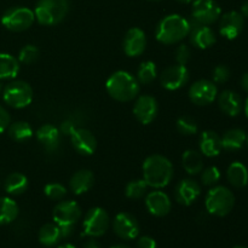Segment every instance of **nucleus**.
<instances>
[{"label":"nucleus","mask_w":248,"mask_h":248,"mask_svg":"<svg viewBox=\"0 0 248 248\" xmlns=\"http://www.w3.org/2000/svg\"><path fill=\"white\" fill-rule=\"evenodd\" d=\"M241 15L244 17H246V18H248V1L245 2V4L241 6Z\"/></svg>","instance_id":"49530a36"},{"label":"nucleus","mask_w":248,"mask_h":248,"mask_svg":"<svg viewBox=\"0 0 248 248\" xmlns=\"http://www.w3.org/2000/svg\"><path fill=\"white\" fill-rule=\"evenodd\" d=\"M202 173H201V182H202L205 186H215L218 183V181L220 179V172L217 167L211 166L207 167L206 170H202Z\"/></svg>","instance_id":"4c0bfd02"},{"label":"nucleus","mask_w":248,"mask_h":248,"mask_svg":"<svg viewBox=\"0 0 248 248\" xmlns=\"http://www.w3.org/2000/svg\"><path fill=\"white\" fill-rule=\"evenodd\" d=\"M9 136L16 142H26L33 136V128L26 121H17L9 126Z\"/></svg>","instance_id":"2f4dec72"},{"label":"nucleus","mask_w":248,"mask_h":248,"mask_svg":"<svg viewBox=\"0 0 248 248\" xmlns=\"http://www.w3.org/2000/svg\"><path fill=\"white\" fill-rule=\"evenodd\" d=\"M245 114H246V116H247V119H248V98H247V101H246V104H245Z\"/></svg>","instance_id":"8fccbe9b"},{"label":"nucleus","mask_w":248,"mask_h":248,"mask_svg":"<svg viewBox=\"0 0 248 248\" xmlns=\"http://www.w3.org/2000/svg\"><path fill=\"white\" fill-rule=\"evenodd\" d=\"M94 184V176L90 170H80L75 172L69 182L70 190L75 195H81L87 193Z\"/></svg>","instance_id":"b1692460"},{"label":"nucleus","mask_w":248,"mask_h":248,"mask_svg":"<svg viewBox=\"0 0 248 248\" xmlns=\"http://www.w3.org/2000/svg\"><path fill=\"white\" fill-rule=\"evenodd\" d=\"M10 126V115L5 108L0 106V133L7 130Z\"/></svg>","instance_id":"a19ab883"},{"label":"nucleus","mask_w":248,"mask_h":248,"mask_svg":"<svg viewBox=\"0 0 248 248\" xmlns=\"http://www.w3.org/2000/svg\"><path fill=\"white\" fill-rule=\"evenodd\" d=\"M36 137L47 152H53V150L57 149L61 142L60 128L51 125V124H45L38 128Z\"/></svg>","instance_id":"412c9836"},{"label":"nucleus","mask_w":248,"mask_h":248,"mask_svg":"<svg viewBox=\"0 0 248 248\" xmlns=\"http://www.w3.org/2000/svg\"><path fill=\"white\" fill-rule=\"evenodd\" d=\"M227 178L232 186L237 189L245 188L248 184V170L244 164L235 161L228 167Z\"/></svg>","instance_id":"393cba45"},{"label":"nucleus","mask_w":248,"mask_h":248,"mask_svg":"<svg viewBox=\"0 0 248 248\" xmlns=\"http://www.w3.org/2000/svg\"><path fill=\"white\" fill-rule=\"evenodd\" d=\"M39 58V50L34 45H26L18 55V61L23 64H33Z\"/></svg>","instance_id":"e433bc0d"},{"label":"nucleus","mask_w":248,"mask_h":248,"mask_svg":"<svg viewBox=\"0 0 248 248\" xmlns=\"http://www.w3.org/2000/svg\"><path fill=\"white\" fill-rule=\"evenodd\" d=\"M177 130L184 136H191V135H195L199 130V126L198 123L194 118L188 115H184L181 116L177 121Z\"/></svg>","instance_id":"f704fd0d"},{"label":"nucleus","mask_w":248,"mask_h":248,"mask_svg":"<svg viewBox=\"0 0 248 248\" xmlns=\"http://www.w3.org/2000/svg\"><path fill=\"white\" fill-rule=\"evenodd\" d=\"M245 26V17L241 12L230 11L223 15L219 23V31L224 38L234 40L241 34Z\"/></svg>","instance_id":"dca6fc26"},{"label":"nucleus","mask_w":248,"mask_h":248,"mask_svg":"<svg viewBox=\"0 0 248 248\" xmlns=\"http://www.w3.org/2000/svg\"><path fill=\"white\" fill-rule=\"evenodd\" d=\"M247 140H248V137H247Z\"/></svg>","instance_id":"5fc2aeb1"},{"label":"nucleus","mask_w":248,"mask_h":248,"mask_svg":"<svg viewBox=\"0 0 248 248\" xmlns=\"http://www.w3.org/2000/svg\"><path fill=\"white\" fill-rule=\"evenodd\" d=\"M157 75L156 65L154 62L145 61L140 65L137 72V80L142 85H149L155 80Z\"/></svg>","instance_id":"473e14b6"},{"label":"nucleus","mask_w":248,"mask_h":248,"mask_svg":"<svg viewBox=\"0 0 248 248\" xmlns=\"http://www.w3.org/2000/svg\"><path fill=\"white\" fill-rule=\"evenodd\" d=\"M72 145L79 154L92 155L97 148V140L86 128H75L70 135Z\"/></svg>","instance_id":"a211bd4d"},{"label":"nucleus","mask_w":248,"mask_h":248,"mask_svg":"<svg viewBox=\"0 0 248 248\" xmlns=\"http://www.w3.org/2000/svg\"><path fill=\"white\" fill-rule=\"evenodd\" d=\"M217 94L218 89L215 82L205 79L194 82L189 90V97H190L191 102L198 106L211 104L217 98Z\"/></svg>","instance_id":"9b49d317"},{"label":"nucleus","mask_w":248,"mask_h":248,"mask_svg":"<svg viewBox=\"0 0 248 248\" xmlns=\"http://www.w3.org/2000/svg\"><path fill=\"white\" fill-rule=\"evenodd\" d=\"M222 138L215 131H205L200 138L201 154L207 157L218 156L222 152Z\"/></svg>","instance_id":"5701e85b"},{"label":"nucleus","mask_w":248,"mask_h":248,"mask_svg":"<svg viewBox=\"0 0 248 248\" xmlns=\"http://www.w3.org/2000/svg\"><path fill=\"white\" fill-rule=\"evenodd\" d=\"M189 80V72L186 69V65H172V67L166 68L162 72L161 77H160V81H161L162 87L170 91H174L188 82Z\"/></svg>","instance_id":"f8f14e48"},{"label":"nucleus","mask_w":248,"mask_h":248,"mask_svg":"<svg viewBox=\"0 0 248 248\" xmlns=\"http://www.w3.org/2000/svg\"><path fill=\"white\" fill-rule=\"evenodd\" d=\"M212 78L213 81H215L216 84H224V82H227L230 78L229 68H228L227 65H218V67H216L215 70H213Z\"/></svg>","instance_id":"58836bf2"},{"label":"nucleus","mask_w":248,"mask_h":248,"mask_svg":"<svg viewBox=\"0 0 248 248\" xmlns=\"http://www.w3.org/2000/svg\"><path fill=\"white\" fill-rule=\"evenodd\" d=\"M189 24H190L189 35H190V41L194 46L205 50V48L215 45L217 39H216L215 33L210 27L199 23L193 18H191V21H189Z\"/></svg>","instance_id":"2eb2a0df"},{"label":"nucleus","mask_w":248,"mask_h":248,"mask_svg":"<svg viewBox=\"0 0 248 248\" xmlns=\"http://www.w3.org/2000/svg\"><path fill=\"white\" fill-rule=\"evenodd\" d=\"M110 248H131L130 246H126V245H118V246H113Z\"/></svg>","instance_id":"3c124183"},{"label":"nucleus","mask_w":248,"mask_h":248,"mask_svg":"<svg viewBox=\"0 0 248 248\" xmlns=\"http://www.w3.org/2000/svg\"><path fill=\"white\" fill-rule=\"evenodd\" d=\"M148 188H149V186H148L144 179H135V181H131L126 186L125 194L128 199L138 200V199H142L147 194Z\"/></svg>","instance_id":"72a5a7b5"},{"label":"nucleus","mask_w":248,"mask_h":248,"mask_svg":"<svg viewBox=\"0 0 248 248\" xmlns=\"http://www.w3.org/2000/svg\"><path fill=\"white\" fill-rule=\"evenodd\" d=\"M58 248H77V247L73 246V245H70V244H65V245H61Z\"/></svg>","instance_id":"de8ad7c7"},{"label":"nucleus","mask_w":248,"mask_h":248,"mask_svg":"<svg viewBox=\"0 0 248 248\" xmlns=\"http://www.w3.org/2000/svg\"><path fill=\"white\" fill-rule=\"evenodd\" d=\"M1 90H2V87H1V84H0V92H1Z\"/></svg>","instance_id":"864d4df0"},{"label":"nucleus","mask_w":248,"mask_h":248,"mask_svg":"<svg viewBox=\"0 0 248 248\" xmlns=\"http://www.w3.org/2000/svg\"><path fill=\"white\" fill-rule=\"evenodd\" d=\"M176 1L181 2V4H190V2L193 1V0H176Z\"/></svg>","instance_id":"09e8293b"},{"label":"nucleus","mask_w":248,"mask_h":248,"mask_svg":"<svg viewBox=\"0 0 248 248\" xmlns=\"http://www.w3.org/2000/svg\"><path fill=\"white\" fill-rule=\"evenodd\" d=\"M137 248H156V241L150 236H142L138 240Z\"/></svg>","instance_id":"79ce46f5"},{"label":"nucleus","mask_w":248,"mask_h":248,"mask_svg":"<svg viewBox=\"0 0 248 248\" xmlns=\"http://www.w3.org/2000/svg\"><path fill=\"white\" fill-rule=\"evenodd\" d=\"M84 248H101V247H99V245L97 244V242L94 241V240H89V241H87L86 244H85Z\"/></svg>","instance_id":"a18cd8bd"},{"label":"nucleus","mask_w":248,"mask_h":248,"mask_svg":"<svg viewBox=\"0 0 248 248\" xmlns=\"http://www.w3.org/2000/svg\"><path fill=\"white\" fill-rule=\"evenodd\" d=\"M182 164L189 174H199L203 170L202 154L193 149L186 150L182 157Z\"/></svg>","instance_id":"cd10ccee"},{"label":"nucleus","mask_w":248,"mask_h":248,"mask_svg":"<svg viewBox=\"0 0 248 248\" xmlns=\"http://www.w3.org/2000/svg\"><path fill=\"white\" fill-rule=\"evenodd\" d=\"M35 21L34 11L24 6H16L6 10L1 17L2 26L11 31H24L31 28Z\"/></svg>","instance_id":"0eeeda50"},{"label":"nucleus","mask_w":248,"mask_h":248,"mask_svg":"<svg viewBox=\"0 0 248 248\" xmlns=\"http://www.w3.org/2000/svg\"><path fill=\"white\" fill-rule=\"evenodd\" d=\"M147 47V36L140 28H131L124 39V51L128 57H138Z\"/></svg>","instance_id":"f3484780"},{"label":"nucleus","mask_w":248,"mask_h":248,"mask_svg":"<svg viewBox=\"0 0 248 248\" xmlns=\"http://www.w3.org/2000/svg\"><path fill=\"white\" fill-rule=\"evenodd\" d=\"M143 177L152 188H165L173 177V166L171 161L162 155H150L143 164Z\"/></svg>","instance_id":"f257e3e1"},{"label":"nucleus","mask_w":248,"mask_h":248,"mask_svg":"<svg viewBox=\"0 0 248 248\" xmlns=\"http://www.w3.org/2000/svg\"><path fill=\"white\" fill-rule=\"evenodd\" d=\"M145 205L150 215L155 217H164L171 211V200L164 191H152L145 198Z\"/></svg>","instance_id":"6ab92c4d"},{"label":"nucleus","mask_w":248,"mask_h":248,"mask_svg":"<svg viewBox=\"0 0 248 248\" xmlns=\"http://www.w3.org/2000/svg\"><path fill=\"white\" fill-rule=\"evenodd\" d=\"M18 72V61L9 53H0V79H14Z\"/></svg>","instance_id":"c85d7f7f"},{"label":"nucleus","mask_w":248,"mask_h":248,"mask_svg":"<svg viewBox=\"0 0 248 248\" xmlns=\"http://www.w3.org/2000/svg\"><path fill=\"white\" fill-rule=\"evenodd\" d=\"M222 147L225 150H239L245 144L247 140L246 132L241 128H232L223 135Z\"/></svg>","instance_id":"a878e982"},{"label":"nucleus","mask_w":248,"mask_h":248,"mask_svg":"<svg viewBox=\"0 0 248 248\" xmlns=\"http://www.w3.org/2000/svg\"><path fill=\"white\" fill-rule=\"evenodd\" d=\"M2 97L5 103L12 108H26L33 101V89L26 81L16 80L6 85L2 92Z\"/></svg>","instance_id":"423d86ee"},{"label":"nucleus","mask_w":248,"mask_h":248,"mask_svg":"<svg viewBox=\"0 0 248 248\" xmlns=\"http://www.w3.org/2000/svg\"><path fill=\"white\" fill-rule=\"evenodd\" d=\"M235 205V196L227 186H215L208 191L205 200L208 213L217 217H225L232 211Z\"/></svg>","instance_id":"39448f33"},{"label":"nucleus","mask_w":248,"mask_h":248,"mask_svg":"<svg viewBox=\"0 0 248 248\" xmlns=\"http://www.w3.org/2000/svg\"><path fill=\"white\" fill-rule=\"evenodd\" d=\"M28 189V178L23 173L14 172L5 181V190L11 195H21Z\"/></svg>","instance_id":"bb28decb"},{"label":"nucleus","mask_w":248,"mask_h":248,"mask_svg":"<svg viewBox=\"0 0 248 248\" xmlns=\"http://www.w3.org/2000/svg\"><path fill=\"white\" fill-rule=\"evenodd\" d=\"M241 86L242 89L248 93V73H245L241 78Z\"/></svg>","instance_id":"c03bdc74"},{"label":"nucleus","mask_w":248,"mask_h":248,"mask_svg":"<svg viewBox=\"0 0 248 248\" xmlns=\"http://www.w3.org/2000/svg\"><path fill=\"white\" fill-rule=\"evenodd\" d=\"M232 248H247V247H245V246H235V247H232Z\"/></svg>","instance_id":"603ef678"},{"label":"nucleus","mask_w":248,"mask_h":248,"mask_svg":"<svg viewBox=\"0 0 248 248\" xmlns=\"http://www.w3.org/2000/svg\"><path fill=\"white\" fill-rule=\"evenodd\" d=\"M190 24L181 15H169L159 22L155 31L157 41L164 45H173L189 35Z\"/></svg>","instance_id":"f03ea898"},{"label":"nucleus","mask_w":248,"mask_h":248,"mask_svg":"<svg viewBox=\"0 0 248 248\" xmlns=\"http://www.w3.org/2000/svg\"><path fill=\"white\" fill-rule=\"evenodd\" d=\"M53 220L60 228L74 227L81 217V208L75 201H61L53 208Z\"/></svg>","instance_id":"1a4fd4ad"},{"label":"nucleus","mask_w":248,"mask_h":248,"mask_svg":"<svg viewBox=\"0 0 248 248\" xmlns=\"http://www.w3.org/2000/svg\"><path fill=\"white\" fill-rule=\"evenodd\" d=\"M69 12V0H39L34 15L43 26H55L62 22Z\"/></svg>","instance_id":"20e7f679"},{"label":"nucleus","mask_w":248,"mask_h":248,"mask_svg":"<svg viewBox=\"0 0 248 248\" xmlns=\"http://www.w3.org/2000/svg\"><path fill=\"white\" fill-rule=\"evenodd\" d=\"M44 193L47 196L50 200L60 201L64 199V196L67 195V189L64 186L60 183H50L47 186H45L44 188Z\"/></svg>","instance_id":"c9c22d12"},{"label":"nucleus","mask_w":248,"mask_h":248,"mask_svg":"<svg viewBox=\"0 0 248 248\" xmlns=\"http://www.w3.org/2000/svg\"><path fill=\"white\" fill-rule=\"evenodd\" d=\"M109 216L106 210L101 207H93L86 213L84 223V234L90 237H99L106 234L109 228Z\"/></svg>","instance_id":"6e6552de"},{"label":"nucleus","mask_w":248,"mask_h":248,"mask_svg":"<svg viewBox=\"0 0 248 248\" xmlns=\"http://www.w3.org/2000/svg\"><path fill=\"white\" fill-rule=\"evenodd\" d=\"M157 111H159V107H157L156 99L148 94L138 97L133 106V114L136 119L143 125L152 123L156 118Z\"/></svg>","instance_id":"ddd939ff"},{"label":"nucleus","mask_w":248,"mask_h":248,"mask_svg":"<svg viewBox=\"0 0 248 248\" xmlns=\"http://www.w3.org/2000/svg\"><path fill=\"white\" fill-rule=\"evenodd\" d=\"M18 216V206L12 199L0 198V225L12 223Z\"/></svg>","instance_id":"c756f323"},{"label":"nucleus","mask_w":248,"mask_h":248,"mask_svg":"<svg viewBox=\"0 0 248 248\" xmlns=\"http://www.w3.org/2000/svg\"><path fill=\"white\" fill-rule=\"evenodd\" d=\"M61 239H62V235H61L60 227L57 224H51V223H48V224L43 225L40 232H39V241L44 246H53Z\"/></svg>","instance_id":"7c9ffc66"},{"label":"nucleus","mask_w":248,"mask_h":248,"mask_svg":"<svg viewBox=\"0 0 248 248\" xmlns=\"http://www.w3.org/2000/svg\"><path fill=\"white\" fill-rule=\"evenodd\" d=\"M75 128H77V127H75L74 124H73L72 121L67 120V121H64V123L62 124V126H61V128H60V132H62L63 135L70 136V135H72L73 131L75 130Z\"/></svg>","instance_id":"37998d69"},{"label":"nucleus","mask_w":248,"mask_h":248,"mask_svg":"<svg viewBox=\"0 0 248 248\" xmlns=\"http://www.w3.org/2000/svg\"><path fill=\"white\" fill-rule=\"evenodd\" d=\"M220 110L229 116H237L242 110V99L239 93L225 90L218 97Z\"/></svg>","instance_id":"4be33fe9"},{"label":"nucleus","mask_w":248,"mask_h":248,"mask_svg":"<svg viewBox=\"0 0 248 248\" xmlns=\"http://www.w3.org/2000/svg\"><path fill=\"white\" fill-rule=\"evenodd\" d=\"M191 58V51L189 48L188 45L186 44H182L177 47L176 50V61L178 62V64L186 65V63L190 61Z\"/></svg>","instance_id":"ea45409f"},{"label":"nucleus","mask_w":248,"mask_h":248,"mask_svg":"<svg viewBox=\"0 0 248 248\" xmlns=\"http://www.w3.org/2000/svg\"><path fill=\"white\" fill-rule=\"evenodd\" d=\"M106 89L111 98L119 102H130L140 93V82L128 72L119 70L107 80Z\"/></svg>","instance_id":"7ed1b4c3"},{"label":"nucleus","mask_w":248,"mask_h":248,"mask_svg":"<svg viewBox=\"0 0 248 248\" xmlns=\"http://www.w3.org/2000/svg\"><path fill=\"white\" fill-rule=\"evenodd\" d=\"M201 194V186L194 179H183L176 188V199L182 205L189 206L198 200Z\"/></svg>","instance_id":"aec40b11"},{"label":"nucleus","mask_w":248,"mask_h":248,"mask_svg":"<svg viewBox=\"0 0 248 248\" xmlns=\"http://www.w3.org/2000/svg\"><path fill=\"white\" fill-rule=\"evenodd\" d=\"M220 7L215 0H193L191 18L205 26L215 23L220 17Z\"/></svg>","instance_id":"9d476101"},{"label":"nucleus","mask_w":248,"mask_h":248,"mask_svg":"<svg viewBox=\"0 0 248 248\" xmlns=\"http://www.w3.org/2000/svg\"><path fill=\"white\" fill-rule=\"evenodd\" d=\"M113 229L120 239L133 240L140 235V224L130 213H119L113 223Z\"/></svg>","instance_id":"4468645a"}]
</instances>
